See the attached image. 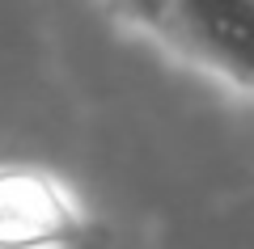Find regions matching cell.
<instances>
[{
    "mask_svg": "<svg viewBox=\"0 0 254 249\" xmlns=\"http://www.w3.org/2000/svg\"><path fill=\"white\" fill-rule=\"evenodd\" d=\"M157 26L199 63L254 89V0H170Z\"/></svg>",
    "mask_w": 254,
    "mask_h": 249,
    "instance_id": "6da1fadb",
    "label": "cell"
},
{
    "mask_svg": "<svg viewBox=\"0 0 254 249\" xmlns=\"http://www.w3.org/2000/svg\"><path fill=\"white\" fill-rule=\"evenodd\" d=\"M72 232V207L51 178L0 169V249H43Z\"/></svg>",
    "mask_w": 254,
    "mask_h": 249,
    "instance_id": "7a4b0ae2",
    "label": "cell"
}]
</instances>
